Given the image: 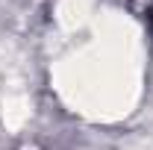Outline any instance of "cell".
Returning <instances> with one entry per match:
<instances>
[{"instance_id": "cell-1", "label": "cell", "mask_w": 153, "mask_h": 150, "mask_svg": "<svg viewBox=\"0 0 153 150\" xmlns=\"http://www.w3.org/2000/svg\"><path fill=\"white\" fill-rule=\"evenodd\" d=\"M138 62L133 56V38L127 30L109 27L88 47H79L62 65V91L65 97L91 115H118L130 103L135 88Z\"/></svg>"}]
</instances>
